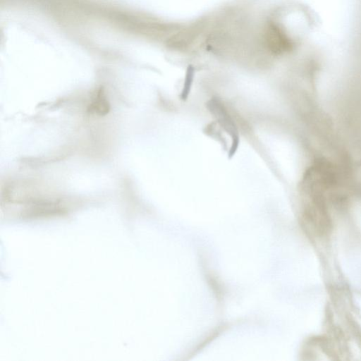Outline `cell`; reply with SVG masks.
<instances>
[{"label": "cell", "mask_w": 361, "mask_h": 361, "mask_svg": "<svg viewBox=\"0 0 361 361\" xmlns=\"http://www.w3.org/2000/svg\"><path fill=\"white\" fill-rule=\"evenodd\" d=\"M91 109L95 112L103 114L109 109V104L104 97L103 92L99 90L92 103Z\"/></svg>", "instance_id": "1"}]
</instances>
